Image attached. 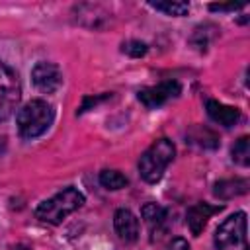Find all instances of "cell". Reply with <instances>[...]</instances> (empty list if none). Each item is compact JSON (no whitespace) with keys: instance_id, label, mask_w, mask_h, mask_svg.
I'll use <instances>...</instances> for the list:
<instances>
[{"instance_id":"1","label":"cell","mask_w":250,"mask_h":250,"mask_svg":"<svg viewBox=\"0 0 250 250\" xmlns=\"http://www.w3.org/2000/svg\"><path fill=\"white\" fill-rule=\"evenodd\" d=\"M55 119L53 107L45 100H29L20 111H18V131L23 139H35L43 135Z\"/></svg>"},{"instance_id":"2","label":"cell","mask_w":250,"mask_h":250,"mask_svg":"<svg viewBox=\"0 0 250 250\" xmlns=\"http://www.w3.org/2000/svg\"><path fill=\"white\" fill-rule=\"evenodd\" d=\"M82 205H84V195L76 188L68 186L62 191H59L57 195H53L51 199L43 201L35 209V217L45 223H51V225H61L70 213H74Z\"/></svg>"},{"instance_id":"3","label":"cell","mask_w":250,"mask_h":250,"mask_svg":"<svg viewBox=\"0 0 250 250\" xmlns=\"http://www.w3.org/2000/svg\"><path fill=\"white\" fill-rule=\"evenodd\" d=\"M176 148L172 145V141L168 139H158L154 141L139 158V172L143 176L145 182L154 184L162 178L164 170L168 168V164L174 160Z\"/></svg>"},{"instance_id":"4","label":"cell","mask_w":250,"mask_h":250,"mask_svg":"<svg viewBox=\"0 0 250 250\" xmlns=\"http://www.w3.org/2000/svg\"><path fill=\"white\" fill-rule=\"evenodd\" d=\"M240 246L242 250H248L246 242V213L238 211L230 215L225 223L219 225L215 232V248L217 250H230Z\"/></svg>"},{"instance_id":"5","label":"cell","mask_w":250,"mask_h":250,"mask_svg":"<svg viewBox=\"0 0 250 250\" xmlns=\"http://www.w3.org/2000/svg\"><path fill=\"white\" fill-rule=\"evenodd\" d=\"M21 98V86L16 72L0 62V121H6L18 107Z\"/></svg>"},{"instance_id":"6","label":"cell","mask_w":250,"mask_h":250,"mask_svg":"<svg viewBox=\"0 0 250 250\" xmlns=\"http://www.w3.org/2000/svg\"><path fill=\"white\" fill-rule=\"evenodd\" d=\"M180 92H182V86L176 80H164L156 86H148V88L139 90V100L148 109H154V107H160L162 104H166L168 100L180 96Z\"/></svg>"},{"instance_id":"7","label":"cell","mask_w":250,"mask_h":250,"mask_svg":"<svg viewBox=\"0 0 250 250\" xmlns=\"http://www.w3.org/2000/svg\"><path fill=\"white\" fill-rule=\"evenodd\" d=\"M31 80H33L37 90H41L45 94H51V92H55L62 84V72H61V68L55 62L41 61V62H37L33 66Z\"/></svg>"},{"instance_id":"8","label":"cell","mask_w":250,"mask_h":250,"mask_svg":"<svg viewBox=\"0 0 250 250\" xmlns=\"http://www.w3.org/2000/svg\"><path fill=\"white\" fill-rule=\"evenodd\" d=\"M219 211H223V205H209V203H195V205H191L188 209V215H186V221H188V227H189L191 234L197 236L205 229L209 217L219 213Z\"/></svg>"},{"instance_id":"9","label":"cell","mask_w":250,"mask_h":250,"mask_svg":"<svg viewBox=\"0 0 250 250\" xmlns=\"http://www.w3.org/2000/svg\"><path fill=\"white\" fill-rule=\"evenodd\" d=\"M113 227L121 240L133 242L139 238V219L129 209H117L113 215Z\"/></svg>"},{"instance_id":"10","label":"cell","mask_w":250,"mask_h":250,"mask_svg":"<svg viewBox=\"0 0 250 250\" xmlns=\"http://www.w3.org/2000/svg\"><path fill=\"white\" fill-rule=\"evenodd\" d=\"M205 107H207V115H209L215 123H219V125H223V127H232V125L240 119V111H238L236 107L225 105V104H221V102H217V100H209Z\"/></svg>"},{"instance_id":"11","label":"cell","mask_w":250,"mask_h":250,"mask_svg":"<svg viewBox=\"0 0 250 250\" xmlns=\"http://www.w3.org/2000/svg\"><path fill=\"white\" fill-rule=\"evenodd\" d=\"M248 191V180L234 178V180H223L215 184V195L221 199H230L236 195H244Z\"/></svg>"},{"instance_id":"12","label":"cell","mask_w":250,"mask_h":250,"mask_svg":"<svg viewBox=\"0 0 250 250\" xmlns=\"http://www.w3.org/2000/svg\"><path fill=\"white\" fill-rule=\"evenodd\" d=\"M141 215H143L145 223L150 227V230H154V229H158V227L164 225L168 211L162 205H158V203H146V205H143Z\"/></svg>"},{"instance_id":"13","label":"cell","mask_w":250,"mask_h":250,"mask_svg":"<svg viewBox=\"0 0 250 250\" xmlns=\"http://www.w3.org/2000/svg\"><path fill=\"white\" fill-rule=\"evenodd\" d=\"M100 184L105 189H121V188H125L129 184V180H127V176H123L117 170H104L100 174Z\"/></svg>"},{"instance_id":"14","label":"cell","mask_w":250,"mask_h":250,"mask_svg":"<svg viewBox=\"0 0 250 250\" xmlns=\"http://www.w3.org/2000/svg\"><path fill=\"white\" fill-rule=\"evenodd\" d=\"M150 6L158 12L168 14V16H186L189 12L188 2H150Z\"/></svg>"},{"instance_id":"15","label":"cell","mask_w":250,"mask_h":250,"mask_svg":"<svg viewBox=\"0 0 250 250\" xmlns=\"http://www.w3.org/2000/svg\"><path fill=\"white\" fill-rule=\"evenodd\" d=\"M230 152H232V160L234 162H238L242 166H248V162H250V139L248 137H240L234 143Z\"/></svg>"},{"instance_id":"16","label":"cell","mask_w":250,"mask_h":250,"mask_svg":"<svg viewBox=\"0 0 250 250\" xmlns=\"http://www.w3.org/2000/svg\"><path fill=\"white\" fill-rule=\"evenodd\" d=\"M121 51H123V53H127L129 57H143V55L146 53V43L137 41V39H131V41L123 43Z\"/></svg>"},{"instance_id":"17","label":"cell","mask_w":250,"mask_h":250,"mask_svg":"<svg viewBox=\"0 0 250 250\" xmlns=\"http://www.w3.org/2000/svg\"><path fill=\"white\" fill-rule=\"evenodd\" d=\"M166 250H189V244H188V240H184L182 236H176V238H172V240L168 242Z\"/></svg>"},{"instance_id":"18","label":"cell","mask_w":250,"mask_h":250,"mask_svg":"<svg viewBox=\"0 0 250 250\" xmlns=\"http://www.w3.org/2000/svg\"><path fill=\"white\" fill-rule=\"evenodd\" d=\"M238 8H244V4H211V12H234Z\"/></svg>"}]
</instances>
